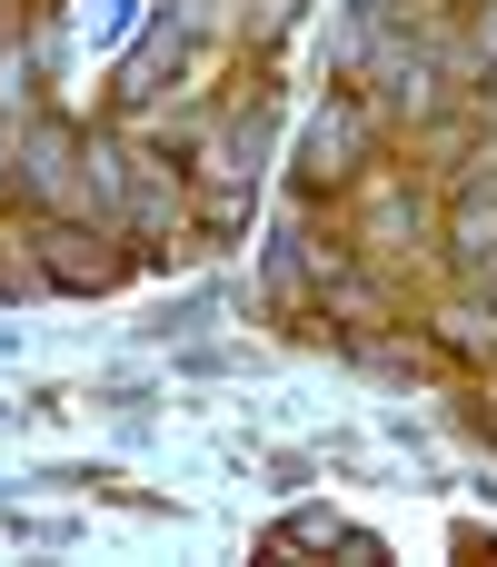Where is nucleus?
<instances>
[{
	"label": "nucleus",
	"instance_id": "1",
	"mask_svg": "<svg viewBox=\"0 0 497 567\" xmlns=\"http://www.w3.org/2000/svg\"><path fill=\"white\" fill-rule=\"evenodd\" d=\"M488 50H497V20H488Z\"/></svg>",
	"mask_w": 497,
	"mask_h": 567
}]
</instances>
